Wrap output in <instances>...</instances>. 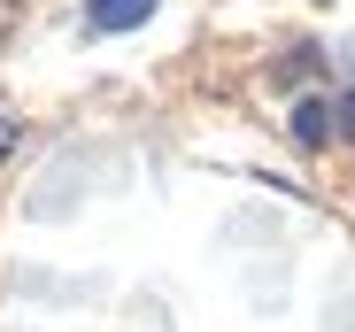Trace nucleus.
<instances>
[{
    "instance_id": "obj_1",
    "label": "nucleus",
    "mask_w": 355,
    "mask_h": 332,
    "mask_svg": "<svg viewBox=\"0 0 355 332\" xmlns=\"http://www.w3.org/2000/svg\"><path fill=\"white\" fill-rule=\"evenodd\" d=\"M85 16H93V31H132L155 16V0H85Z\"/></svg>"
},
{
    "instance_id": "obj_2",
    "label": "nucleus",
    "mask_w": 355,
    "mask_h": 332,
    "mask_svg": "<svg viewBox=\"0 0 355 332\" xmlns=\"http://www.w3.org/2000/svg\"><path fill=\"white\" fill-rule=\"evenodd\" d=\"M293 132L317 147V139H324V108H317V101H302V108H293Z\"/></svg>"
},
{
    "instance_id": "obj_4",
    "label": "nucleus",
    "mask_w": 355,
    "mask_h": 332,
    "mask_svg": "<svg viewBox=\"0 0 355 332\" xmlns=\"http://www.w3.org/2000/svg\"><path fill=\"white\" fill-rule=\"evenodd\" d=\"M8 147H16V124H0V155H8Z\"/></svg>"
},
{
    "instance_id": "obj_3",
    "label": "nucleus",
    "mask_w": 355,
    "mask_h": 332,
    "mask_svg": "<svg viewBox=\"0 0 355 332\" xmlns=\"http://www.w3.org/2000/svg\"><path fill=\"white\" fill-rule=\"evenodd\" d=\"M340 124H347V139H355V93H347V108H340Z\"/></svg>"
}]
</instances>
